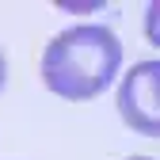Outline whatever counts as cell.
<instances>
[{"label":"cell","instance_id":"cell-1","mask_svg":"<svg viewBox=\"0 0 160 160\" xmlns=\"http://www.w3.org/2000/svg\"><path fill=\"white\" fill-rule=\"evenodd\" d=\"M118 65H122L118 34L99 23H76L53 34L42 50V84L69 103H88L107 92Z\"/></svg>","mask_w":160,"mask_h":160},{"label":"cell","instance_id":"cell-2","mask_svg":"<svg viewBox=\"0 0 160 160\" xmlns=\"http://www.w3.org/2000/svg\"><path fill=\"white\" fill-rule=\"evenodd\" d=\"M156 80H160V61H141L122 76L118 88V114L130 130L141 137L160 133V95H156Z\"/></svg>","mask_w":160,"mask_h":160},{"label":"cell","instance_id":"cell-3","mask_svg":"<svg viewBox=\"0 0 160 160\" xmlns=\"http://www.w3.org/2000/svg\"><path fill=\"white\" fill-rule=\"evenodd\" d=\"M4 80H8V57H4V50H0V88H4Z\"/></svg>","mask_w":160,"mask_h":160},{"label":"cell","instance_id":"cell-4","mask_svg":"<svg viewBox=\"0 0 160 160\" xmlns=\"http://www.w3.org/2000/svg\"><path fill=\"white\" fill-rule=\"evenodd\" d=\"M126 160H152V156H126Z\"/></svg>","mask_w":160,"mask_h":160}]
</instances>
